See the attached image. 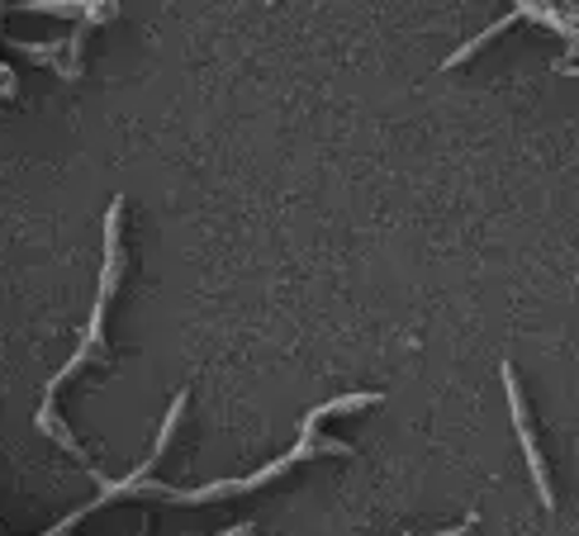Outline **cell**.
<instances>
[{
  "label": "cell",
  "instance_id": "5",
  "mask_svg": "<svg viewBox=\"0 0 579 536\" xmlns=\"http://www.w3.org/2000/svg\"><path fill=\"white\" fill-rule=\"evenodd\" d=\"M471 522H475V517H465L461 527H451V532H437V536H465V532H471Z\"/></svg>",
  "mask_w": 579,
  "mask_h": 536
},
{
  "label": "cell",
  "instance_id": "4",
  "mask_svg": "<svg viewBox=\"0 0 579 536\" xmlns=\"http://www.w3.org/2000/svg\"><path fill=\"white\" fill-rule=\"evenodd\" d=\"M252 532V522H238V527H228V532H218V536H247Z\"/></svg>",
  "mask_w": 579,
  "mask_h": 536
},
{
  "label": "cell",
  "instance_id": "2",
  "mask_svg": "<svg viewBox=\"0 0 579 536\" xmlns=\"http://www.w3.org/2000/svg\"><path fill=\"white\" fill-rule=\"evenodd\" d=\"M499 376H504V390H508V414H513V428H518V446H522V456H528V475H532V485H536V499H542V508H556V493H551V475H546V456H542V446H536V437H532V422H528V404H522V384L513 376V366H499Z\"/></svg>",
  "mask_w": 579,
  "mask_h": 536
},
{
  "label": "cell",
  "instance_id": "1",
  "mask_svg": "<svg viewBox=\"0 0 579 536\" xmlns=\"http://www.w3.org/2000/svg\"><path fill=\"white\" fill-rule=\"evenodd\" d=\"M119 276H123V200L109 204V214H105V271H101V295H95V309H91V323L81 327V342H76V356L67 361L58 376H52L44 384V404H38V414H34V428L52 437L62 451H72V456L91 471V456H86V446L76 442L72 432H67V422L58 418V390L72 376H81L91 361H109V342H105V319H109V299H115L119 290Z\"/></svg>",
  "mask_w": 579,
  "mask_h": 536
},
{
  "label": "cell",
  "instance_id": "6",
  "mask_svg": "<svg viewBox=\"0 0 579 536\" xmlns=\"http://www.w3.org/2000/svg\"><path fill=\"white\" fill-rule=\"evenodd\" d=\"M556 72H565V76H579V67H570V62H556Z\"/></svg>",
  "mask_w": 579,
  "mask_h": 536
},
{
  "label": "cell",
  "instance_id": "3",
  "mask_svg": "<svg viewBox=\"0 0 579 536\" xmlns=\"http://www.w3.org/2000/svg\"><path fill=\"white\" fill-rule=\"evenodd\" d=\"M5 95H15V72L0 62V100H5Z\"/></svg>",
  "mask_w": 579,
  "mask_h": 536
}]
</instances>
